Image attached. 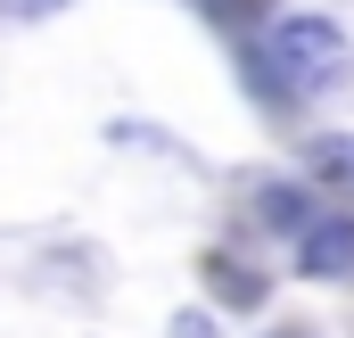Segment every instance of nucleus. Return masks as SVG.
Returning <instances> with one entry per match:
<instances>
[{
    "instance_id": "obj_5",
    "label": "nucleus",
    "mask_w": 354,
    "mask_h": 338,
    "mask_svg": "<svg viewBox=\"0 0 354 338\" xmlns=\"http://www.w3.org/2000/svg\"><path fill=\"white\" fill-rule=\"evenodd\" d=\"M174 338H214V322L206 314H174Z\"/></svg>"
},
{
    "instance_id": "obj_6",
    "label": "nucleus",
    "mask_w": 354,
    "mask_h": 338,
    "mask_svg": "<svg viewBox=\"0 0 354 338\" xmlns=\"http://www.w3.org/2000/svg\"><path fill=\"white\" fill-rule=\"evenodd\" d=\"M8 17H50V8H66V0H0Z\"/></svg>"
},
{
    "instance_id": "obj_2",
    "label": "nucleus",
    "mask_w": 354,
    "mask_h": 338,
    "mask_svg": "<svg viewBox=\"0 0 354 338\" xmlns=\"http://www.w3.org/2000/svg\"><path fill=\"white\" fill-rule=\"evenodd\" d=\"M297 272L305 281H354V215H313L297 231Z\"/></svg>"
},
{
    "instance_id": "obj_3",
    "label": "nucleus",
    "mask_w": 354,
    "mask_h": 338,
    "mask_svg": "<svg viewBox=\"0 0 354 338\" xmlns=\"http://www.w3.org/2000/svg\"><path fill=\"white\" fill-rule=\"evenodd\" d=\"M206 289H214L223 305H264V281H256V272H239L231 256H206Z\"/></svg>"
},
{
    "instance_id": "obj_1",
    "label": "nucleus",
    "mask_w": 354,
    "mask_h": 338,
    "mask_svg": "<svg viewBox=\"0 0 354 338\" xmlns=\"http://www.w3.org/2000/svg\"><path fill=\"white\" fill-rule=\"evenodd\" d=\"M264 58L288 75V91H330L346 75V33L330 17H280L272 42H264Z\"/></svg>"
},
{
    "instance_id": "obj_4",
    "label": "nucleus",
    "mask_w": 354,
    "mask_h": 338,
    "mask_svg": "<svg viewBox=\"0 0 354 338\" xmlns=\"http://www.w3.org/2000/svg\"><path fill=\"white\" fill-rule=\"evenodd\" d=\"M264 223H280V231H305V223H313L305 181H280V190H264Z\"/></svg>"
},
{
    "instance_id": "obj_7",
    "label": "nucleus",
    "mask_w": 354,
    "mask_h": 338,
    "mask_svg": "<svg viewBox=\"0 0 354 338\" xmlns=\"http://www.w3.org/2000/svg\"><path fill=\"white\" fill-rule=\"evenodd\" d=\"M280 338H305V330H280Z\"/></svg>"
}]
</instances>
